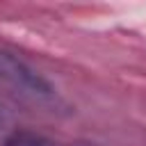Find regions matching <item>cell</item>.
<instances>
[{
    "label": "cell",
    "mask_w": 146,
    "mask_h": 146,
    "mask_svg": "<svg viewBox=\"0 0 146 146\" xmlns=\"http://www.w3.org/2000/svg\"><path fill=\"white\" fill-rule=\"evenodd\" d=\"M2 146H50L41 135H36V132H14L11 137H7L5 139V144Z\"/></svg>",
    "instance_id": "7a4b0ae2"
},
{
    "label": "cell",
    "mask_w": 146,
    "mask_h": 146,
    "mask_svg": "<svg viewBox=\"0 0 146 146\" xmlns=\"http://www.w3.org/2000/svg\"><path fill=\"white\" fill-rule=\"evenodd\" d=\"M5 125V116H2V110H0V128Z\"/></svg>",
    "instance_id": "3957f363"
},
{
    "label": "cell",
    "mask_w": 146,
    "mask_h": 146,
    "mask_svg": "<svg viewBox=\"0 0 146 146\" xmlns=\"http://www.w3.org/2000/svg\"><path fill=\"white\" fill-rule=\"evenodd\" d=\"M0 82L14 89L16 94H23L34 100H52L55 91L52 87L25 62L14 57L11 52L0 48Z\"/></svg>",
    "instance_id": "6da1fadb"
}]
</instances>
